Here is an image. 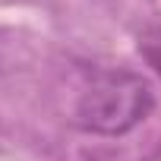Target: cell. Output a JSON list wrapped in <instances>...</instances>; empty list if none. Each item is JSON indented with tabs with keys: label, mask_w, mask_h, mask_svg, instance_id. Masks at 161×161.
Listing matches in <instances>:
<instances>
[{
	"label": "cell",
	"mask_w": 161,
	"mask_h": 161,
	"mask_svg": "<svg viewBox=\"0 0 161 161\" xmlns=\"http://www.w3.org/2000/svg\"><path fill=\"white\" fill-rule=\"evenodd\" d=\"M155 111V92L139 73L101 69L76 101V126L98 136H123Z\"/></svg>",
	"instance_id": "cell-1"
},
{
	"label": "cell",
	"mask_w": 161,
	"mask_h": 161,
	"mask_svg": "<svg viewBox=\"0 0 161 161\" xmlns=\"http://www.w3.org/2000/svg\"><path fill=\"white\" fill-rule=\"evenodd\" d=\"M139 54L145 57V63L155 69V76L161 79V22L158 25H148L142 35H139Z\"/></svg>",
	"instance_id": "cell-2"
}]
</instances>
